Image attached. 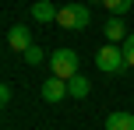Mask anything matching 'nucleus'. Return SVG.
Listing matches in <instances>:
<instances>
[{"label": "nucleus", "instance_id": "1", "mask_svg": "<svg viewBox=\"0 0 134 130\" xmlns=\"http://www.w3.org/2000/svg\"><path fill=\"white\" fill-rule=\"evenodd\" d=\"M49 74L71 81V77L78 74V53H74V49H53V53H49Z\"/></svg>", "mask_w": 134, "mask_h": 130}, {"label": "nucleus", "instance_id": "2", "mask_svg": "<svg viewBox=\"0 0 134 130\" xmlns=\"http://www.w3.org/2000/svg\"><path fill=\"white\" fill-rule=\"evenodd\" d=\"M92 21V11H88L85 4H67V7H60V14H57V25L60 28H71V32H81V28Z\"/></svg>", "mask_w": 134, "mask_h": 130}, {"label": "nucleus", "instance_id": "3", "mask_svg": "<svg viewBox=\"0 0 134 130\" xmlns=\"http://www.w3.org/2000/svg\"><path fill=\"white\" fill-rule=\"evenodd\" d=\"M95 67H99L102 74H120V70L127 67V60H124V46H113V42H106V46L95 53Z\"/></svg>", "mask_w": 134, "mask_h": 130}, {"label": "nucleus", "instance_id": "4", "mask_svg": "<svg viewBox=\"0 0 134 130\" xmlns=\"http://www.w3.org/2000/svg\"><path fill=\"white\" fill-rule=\"evenodd\" d=\"M39 95L46 98V102H60V98L71 95V88H67V81H64V77H49V81L39 88Z\"/></svg>", "mask_w": 134, "mask_h": 130}, {"label": "nucleus", "instance_id": "5", "mask_svg": "<svg viewBox=\"0 0 134 130\" xmlns=\"http://www.w3.org/2000/svg\"><path fill=\"white\" fill-rule=\"evenodd\" d=\"M7 46H11L14 53H25V49L32 46V32H28L25 25H14L11 32H7Z\"/></svg>", "mask_w": 134, "mask_h": 130}, {"label": "nucleus", "instance_id": "6", "mask_svg": "<svg viewBox=\"0 0 134 130\" xmlns=\"http://www.w3.org/2000/svg\"><path fill=\"white\" fill-rule=\"evenodd\" d=\"M57 14H60V7H57L53 0H35L32 4V18L42 21V25H46V21H57Z\"/></svg>", "mask_w": 134, "mask_h": 130}, {"label": "nucleus", "instance_id": "7", "mask_svg": "<svg viewBox=\"0 0 134 130\" xmlns=\"http://www.w3.org/2000/svg\"><path fill=\"white\" fill-rule=\"evenodd\" d=\"M127 35H131V32H127V25H124V21L113 14V18L106 21V42H124Z\"/></svg>", "mask_w": 134, "mask_h": 130}, {"label": "nucleus", "instance_id": "8", "mask_svg": "<svg viewBox=\"0 0 134 130\" xmlns=\"http://www.w3.org/2000/svg\"><path fill=\"white\" fill-rule=\"evenodd\" d=\"M106 130H134V113H109Z\"/></svg>", "mask_w": 134, "mask_h": 130}, {"label": "nucleus", "instance_id": "9", "mask_svg": "<svg viewBox=\"0 0 134 130\" xmlns=\"http://www.w3.org/2000/svg\"><path fill=\"white\" fill-rule=\"evenodd\" d=\"M67 88H71V98H85L88 91H92V84H88V77H81V74H74L71 81H67Z\"/></svg>", "mask_w": 134, "mask_h": 130}, {"label": "nucleus", "instance_id": "10", "mask_svg": "<svg viewBox=\"0 0 134 130\" xmlns=\"http://www.w3.org/2000/svg\"><path fill=\"white\" fill-rule=\"evenodd\" d=\"M21 56H25V63H28V67H39V63L46 60V53H42V49L35 46V42H32V46H28V49H25Z\"/></svg>", "mask_w": 134, "mask_h": 130}, {"label": "nucleus", "instance_id": "11", "mask_svg": "<svg viewBox=\"0 0 134 130\" xmlns=\"http://www.w3.org/2000/svg\"><path fill=\"white\" fill-rule=\"evenodd\" d=\"M131 4H134V0H102V7H106L109 14H116V18H120L124 11H131Z\"/></svg>", "mask_w": 134, "mask_h": 130}, {"label": "nucleus", "instance_id": "12", "mask_svg": "<svg viewBox=\"0 0 134 130\" xmlns=\"http://www.w3.org/2000/svg\"><path fill=\"white\" fill-rule=\"evenodd\" d=\"M120 46H124V60H127V67H134V32L120 42Z\"/></svg>", "mask_w": 134, "mask_h": 130}, {"label": "nucleus", "instance_id": "13", "mask_svg": "<svg viewBox=\"0 0 134 130\" xmlns=\"http://www.w3.org/2000/svg\"><path fill=\"white\" fill-rule=\"evenodd\" d=\"M11 95H14V91H11V84H0V102H4V106L11 102Z\"/></svg>", "mask_w": 134, "mask_h": 130}, {"label": "nucleus", "instance_id": "14", "mask_svg": "<svg viewBox=\"0 0 134 130\" xmlns=\"http://www.w3.org/2000/svg\"><path fill=\"white\" fill-rule=\"evenodd\" d=\"M99 4H102V0H99Z\"/></svg>", "mask_w": 134, "mask_h": 130}]
</instances>
